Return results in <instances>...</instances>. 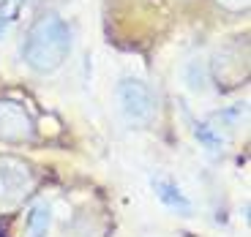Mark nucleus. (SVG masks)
I'll use <instances>...</instances> for the list:
<instances>
[{
	"label": "nucleus",
	"instance_id": "8",
	"mask_svg": "<svg viewBox=\"0 0 251 237\" xmlns=\"http://www.w3.org/2000/svg\"><path fill=\"white\" fill-rule=\"evenodd\" d=\"M216 3L229 14H243L249 8V0H216Z\"/></svg>",
	"mask_w": 251,
	"mask_h": 237
},
{
	"label": "nucleus",
	"instance_id": "4",
	"mask_svg": "<svg viewBox=\"0 0 251 237\" xmlns=\"http://www.w3.org/2000/svg\"><path fill=\"white\" fill-rule=\"evenodd\" d=\"M36 139V120L25 104L14 98H0V142L30 144Z\"/></svg>",
	"mask_w": 251,
	"mask_h": 237
},
{
	"label": "nucleus",
	"instance_id": "9",
	"mask_svg": "<svg viewBox=\"0 0 251 237\" xmlns=\"http://www.w3.org/2000/svg\"><path fill=\"white\" fill-rule=\"evenodd\" d=\"M3 30H6V17H0V36H3Z\"/></svg>",
	"mask_w": 251,
	"mask_h": 237
},
{
	"label": "nucleus",
	"instance_id": "5",
	"mask_svg": "<svg viewBox=\"0 0 251 237\" xmlns=\"http://www.w3.org/2000/svg\"><path fill=\"white\" fill-rule=\"evenodd\" d=\"M153 193L167 210L177 213L183 218H194V202L183 193V188L172 177H153Z\"/></svg>",
	"mask_w": 251,
	"mask_h": 237
},
{
	"label": "nucleus",
	"instance_id": "2",
	"mask_svg": "<svg viewBox=\"0 0 251 237\" xmlns=\"http://www.w3.org/2000/svg\"><path fill=\"white\" fill-rule=\"evenodd\" d=\"M118 104L123 118L131 125H151L158 115V104L153 90L142 79H120L118 82Z\"/></svg>",
	"mask_w": 251,
	"mask_h": 237
},
{
	"label": "nucleus",
	"instance_id": "3",
	"mask_svg": "<svg viewBox=\"0 0 251 237\" xmlns=\"http://www.w3.org/2000/svg\"><path fill=\"white\" fill-rule=\"evenodd\" d=\"M36 172L19 156H0V205H17L33 191Z\"/></svg>",
	"mask_w": 251,
	"mask_h": 237
},
{
	"label": "nucleus",
	"instance_id": "6",
	"mask_svg": "<svg viewBox=\"0 0 251 237\" xmlns=\"http://www.w3.org/2000/svg\"><path fill=\"white\" fill-rule=\"evenodd\" d=\"M50 226H52V207L47 202H36L27 210L25 237H50Z\"/></svg>",
	"mask_w": 251,
	"mask_h": 237
},
{
	"label": "nucleus",
	"instance_id": "7",
	"mask_svg": "<svg viewBox=\"0 0 251 237\" xmlns=\"http://www.w3.org/2000/svg\"><path fill=\"white\" fill-rule=\"evenodd\" d=\"M194 134H197V139H200V144H202V147H207V150H221V144H224V137L213 128V123L197 120V123H194Z\"/></svg>",
	"mask_w": 251,
	"mask_h": 237
},
{
	"label": "nucleus",
	"instance_id": "1",
	"mask_svg": "<svg viewBox=\"0 0 251 237\" xmlns=\"http://www.w3.org/2000/svg\"><path fill=\"white\" fill-rule=\"evenodd\" d=\"M71 52V27L57 14H41L30 25L22 44L25 63L36 74H52L66 63Z\"/></svg>",
	"mask_w": 251,
	"mask_h": 237
}]
</instances>
